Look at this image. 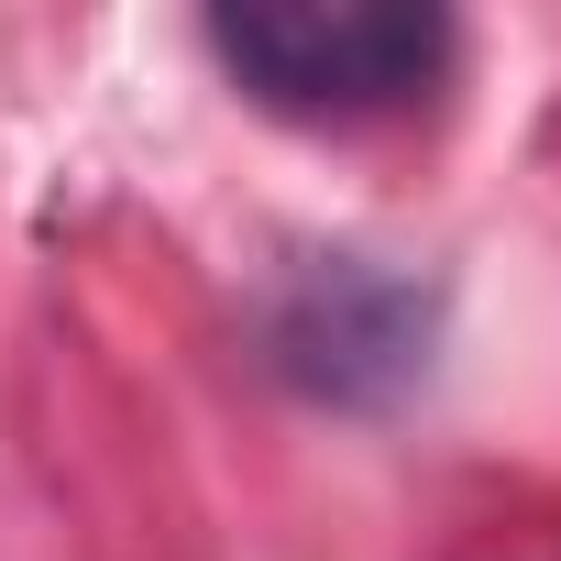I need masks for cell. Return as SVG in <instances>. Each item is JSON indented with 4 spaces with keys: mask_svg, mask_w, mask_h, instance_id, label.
I'll list each match as a JSON object with an SVG mask.
<instances>
[{
    "mask_svg": "<svg viewBox=\"0 0 561 561\" xmlns=\"http://www.w3.org/2000/svg\"><path fill=\"white\" fill-rule=\"evenodd\" d=\"M209 56L275 122H397L451 78L462 34L419 0H242L209 12Z\"/></svg>",
    "mask_w": 561,
    "mask_h": 561,
    "instance_id": "obj_1",
    "label": "cell"
},
{
    "mask_svg": "<svg viewBox=\"0 0 561 561\" xmlns=\"http://www.w3.org/2000/svg\"><path fill=\"white\" fill-rule=\"evenodd\" d=\"M440 353V298L375 253H298L264 287V364L320 408H397Z\"/></svg>",
    "mask_w": 561,
    "mask_h": 561,
    "instance_id": "obj_2",
    "label": "cell"
}]
</instances>
